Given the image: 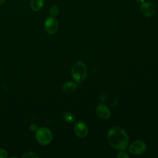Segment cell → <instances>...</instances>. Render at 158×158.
Instances as JSON below:
<instances>
[{
    "mask_svg": "<svg viewBox=\"0 0 158 158\" xmlns=\"http://www.w3.org/2000/svg\"><path fill=\"white\" fill-rule=\"evenodd\" d=\"M5 1H6V0H0V5L2 4Z\"/></svg>",
    "mask_w": 158,
    "mask_h": 158,
    "instance_id": "cell-19",
    "label": "cell"
},
{
    "mask_svg": "<svg viewBox=\"0 0 158 158\" xmlns=\"http://www.w3.org/2000/svg\"><path fill=\"white\" fill-rule=\"evenodd\" d=\"M146 149V144L142 140L134 141L129 146V151L133 155H140Z\"/></svg>",
    "mask_w": 158,
    "mask_h": 158,
    "instance_id": "cell-5",
    "label": "cell"
},
{
    "mask_svg": "<svg viewBox=\"0 0 158 158\" xmlns=\"http://www.w3.org/2000/svg\"><path fill=\"white\" fill-rule=\"evenodd\" d=\"M58 27V22L54 17L50 16L46 18L44 23V28L48 34H54L57 31Z\"/></svg>",
    "mask_w": 158,
    "mask_h": 158,
    "instance_id": "cell-4",
    "label": "cell"
},
{
    "mask_svg": "<svg viewBox=\"0 0 158 158\" xmlns=\"http://www.w3.org/2000/svg\"><path fill=\"white\" fill-rule=\"evenodd\" d=\"M77 85L73 81H67L62 86L63 91L66 93H72L77 89Z\"/></svg>",
    "mask_w": 158,
    "mask_h": 158,
    "instance_id": "cell-9",
    "label": "cell"
},
{
    "mask_svg": "<svg viewBox=\"0 0 158 158\" xmlns=\"http://www.w3.org/2000/svg\"><path fill=\"white\" fill-rule=\"evenodd\" d=\"M99 99L100 101L104 102L106 100V95L104 93H102L99 96Z\"/></svg>",
    "mask_w": 158,
    "mask_h": 158,
    "instance_id": "cell-17",
    "label": "cell"
},
{
    "mask_svg": "<svg viewBox=\"0 0 158 158\" xmlns=\"http://www.w3.org/2000/svg\"><path fill=\"white\" fill-rule=\"evenodd\" d=\"M53 135L51 130L47 127L38 128L35 133L36 141L41 145H48L52 140Z\"/></svg>",
    "mask_w": 158,
    "mask_h": 158,
    "instance_id": "cell-3",
    "label": "cell"
},
{
    "mask_svg": "<svg viewBox=\"0 0 158 158\" xmlns=\"http://www.w3.org/2000/svg\"><path fill=\"white\" fill-rule=\"evenodd\" d=\"M44 4V0H31L30 7L33 11L38 12L43 8Z\"/></svg>",
    "mask_w": 158,
    "mask_h": 158,
    "instance_id": "cell-10",
    "label": "cell"
},
{
    "mask_svg": "<svg viewBox=\"0 0 158 158\" xmlns=\"http://www.w3.org/2000/svg\"><path fill=\"white\" fill-rule=\"evenodd\" d=\"M117 157L118 158H127V157H129V155L123 150V151H121L120 152H118Z\"/></svg>",
    "mask_w": 158,
    "mask_h": 158,
    "instance_id": "cell-15",
    "label": "cell"
},
{
    "mask_svg": "<svg viewBox=\"0 0 158 158\" xmlns=\"http://www.w3.org/2000/svg\"><path fill=\"white\" fill-rule=\"evenodd\" d=\"M136 2H140V3H142V2H143L144 1V0H135Z\"/></svg>",
    "mask_w": 158,
    "mask_h": 158,
    "instance_id": "cell-18",
    "label": "cell"
},
{
    "mask_svg": "<svg viewBox=\"0 0 158 158\" xmlns=\"http://www.w3.org/2000/svg\"><path fill=\"white\" fill-rule=\"evenodd\" d=\"M59 12V9L57 5H53L49 9V14L52 17H55L58 15Z\"/></svg>",
    "mask_w": 158,
    "mask_h": 158,
    "instance_id": "cell-12",
    "label": "cell"
},
{
    "mask_svg": "<svg viewBox=\"0 0 158 158\" xmlns=\"http://www.w3.org/2000/svg\"><path fill=\"white\" fill-rule=\"evenodd\" d=\"M155 11V6L150 2L144 1L140 6V12L145 17H151L154 14Z\"/></svg>",
    "mask_w": 158,
    "mask_h": 158,
    "instance_id": "cell-7",
    "label": "cell"
},
{
    "mask_svg": "<svg viewBox=\"0 0 158 158\" xmlns=\"http://www.w3.org/2000/svg\"><path fill=\"white\" fill-rule=\"evenodd\" d=\"M8 153L4 148H0V158H7Z\"/></svg>",
    "mask_w": 158,
    "mask_h": 158,
    "instance_id": "cell-14",
    "label": "cell"
},
{
    "mask_svg": "<svg viewBox=\"0 0 158 158\" xmlns=\"http://www.w3.org/2000/svg\"><path fill=\"white\" fill-rule=\"evenodd\" d=\"M38 128L37 125H36V124H35V123H32V124H31L30 126V130L31 131H36Z\"/></svg>",
    "mask_w": 158,
    "mask_h": 158,
    "instance_id": "cell-16",
    "label": "cell"
},
{
    "mask_svg": "<svg viewBox=\"0 0 158 158\" xmlns=\"http://www.w3.org/2000/svg\"><path fill=\"white\" fill-rule=\"evenodd\" d=\"M107 138L109 144L117 150L123 151L128 147V136L126 131L120 127L111 128L107 133Z\"/></svg>",
    "mask_w": 158,
    "mask_h": 158,
    "instance_id": "cell-1",
    "label": "cell"
},
{
    "mask_svg": "<svg viewBox=\"0 0 158 158\" xmlns=\"http://www.w3.org/2000/svg\"><path fill=\"white\" fill-rule=\"evenodd\" d=\"M22 158H38V155L33 151H28L25 153H24L22 156Z\"/></svg>",
    "mask_w": 158,
    "mask_h": 158,
    "instance_id": "cell-13",
    "label": "cell"
},
{
    "mask_svg": "<svg viewBox=\"0 0 158 158\" xmlns=\"http://www.w3.org/2000/svg\"><path fill=\"white\" fill-rule=\"evenodd\" d=\"M71 75L73 79L78 83L83 82L87 76V68L81 61L75 62L72 67Z\"/></svg>",
    "mask_w": 158,
    "mask_h": 158,
    "instance_id": "cell-2",
    "label": "cell"
},
{
    "mask_svg": "<svg viewBox=\"0 0 158 158\" xmlns=\"http://www.w3.org/2000/svg\"><path fill=\"white\" fill-rule=\"evenodd\" d=\"M63 118L64 120L69 123H72L75 121V115L69 112H65L63 114Z\"/></svg>",
    "mask_w": 158,
    "mask_h": 158,
    "instance_id": "cell-11",
    "label": "cell"
},
{
    "mask_svg": "<svg viewBox=\"0 0 158 158\" xmlns=\"http://www.w3.org/2000/svg\"><path fill=\"white\" fill-rule=\"evenodd\" d=\"M96 112L99 118L106 120L110 116V110L109 107L104 104H98L96 107Z\"/></svg>",
    "mask_w": 158,
    "mask_h": 158,
    "instance_id": "cell-8",
    "label": "cell"
},
{
    "mask_svg": "<svg viewBox=\"0 0 158 158\" xmlns=\"http://www.w3.org/2000/svg\"><path fill=\"white\" fill-rule=\"evenodd\" d=\"M74 131L78 137L81 138H85L88 135V127L83 122L78 120L75 123Z\"/></svg>",
    "mask_w": 158,
    "mask_h": 158,
    "instance_id": "cell-6",
    "label": "cell"
}]
</instances>
